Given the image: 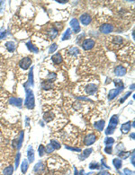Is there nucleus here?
I'll return each instance as SVG.
<instances>
[{
	"mask_svg": "<svg viewBox=\"0 0 135 175\" xmlns=\"http://www.w3.org/2000/svg\"><path fill=\"white\" fill-rule=\"evenodd\" d=\"M25 92H26V98L25 102H24V106L29 110H33L35 106V101H34V95L32 90L25 88Z\"/></svg>",
	"mask_w": 135,
	"mask_h": 175,
	"instance_id": "nucleus-1",
	"label": "nucleus"
},
{
	"mask_svg": "<svg viewBox=\"0 0 135 175\" xmlns=\"http://www.w3.org/2000/svg\"><path fill=\"white\" fill-rule=\"evenodd\" d=\"M32 62H33V60H32L31 58L25 57V58H24L23 59L20 60L19 66L21 67L22 69H24V70H27V69L30 67V66L32 65Z\"/></svg>",
	"mask_w": 135,
	"mask_h": 175,
	"instance_id": "nucleus-2",
	"label": "nucleus"
},
{
	"mask_svg": "<svg viewBox=\"0 0 135 175\" xmlns=\"http://www.w3.org/2000/svg\"><path fill=\"white\" fill-rule=\"evenodd\" d=\"M95 41L92 39H86L82 42V49L84 50H90L95 47Z\"/></svg>",
	"mask_w": 135,
	"mask_h": 175,
	"instance_id": "nucleus-3",
	"label": "nucleus"
},
{
	"mask_svg": "<svg viewBox=\"0 0 135 175\" xmlns=\"http://www.w3.org/2000/svg\"><path fill=\"white\" fill-rule=\"evenodd\" d=\"M69 24H70L71 28H72V30H73V31L75 33H78L80 31V25H79V22L78 21V19L73 18L70 21Z\"/></svg>",
	"mask_w": 135,
	"mask_h": 175,
	"instance_id": "nucleus-4",
	"label": "nucleus"
},
{
	"mask_svg": "<svg viewBox=\"0 0 135 175\" xmlns=\"http://www.w3.org/2000/svg\"><path fill=\"white\" fill-rule=\"evenodd\" d=\"M95 140H96V136L95 134H88L85 137L84 143H85L86 146H91L95 142Z\"/></svg>",
	"mask_w": 135,
	"mask_h": 175,
	"instance_id": "nucleus-5",
	"label": "nucleus"
},
{
	"mask_svg": "<svg viewBox=\"0 0 135 175\" xmlns=\"http://www.w3.org/2000/svg\"><path fill=\"white\" fill-rule=\"evenodd\" d=\"M114 31V26L112 24H103V25L100 26V31L102 33H104V34H107V33H110Z\"/></svg>",
	"mask_w": 135,
	"mask_h": 175,
	"instance_id": "nucleus-6",
	"label": "nucleus"
},
{
	"mask_svg": "<svg viewBox=\"0 0 135 175\" xmlns=\"http://www.w3.org/2000/svg\"><path fill=\"white\" fill-rule=\"evenodd\" d=\"M97 91V85L95 84H89V85L86 87V92L88 95H94Z\"/></svg>",
	"mask_w": 135,
	"mask_h": 175,
	"instance_id": "nucleus-7",
	"label": "nucleus"
},
{
	"mask_svg": "<svg viewBox=\"0 0 135 175\" xmlns=\"http://www.w3.org/2000/svg\"><path fill=\"white\" fill-rule=\"evenodd\" d=\"M91 21H92V18H91V16H90L88 13H85V14H81L80 22L83 25H88V24L91 23Z\"/></svg>",
	"mask_w": 135,
	"mask_h": 175,
	"instance_id": "nucleus-8",
	"label": "nucleus"
},
{
	"mask_svg": "<svg viewBox=\"0 0 135 175\" xmlns=\"http://www.w3.org/2000/svg\"><path fill=\"white\" fill-rule=\"evenodd\" d=\"M122 91H123V89L118 88V87L114 88V89H112L109 92V93H108V100H110V101H111V100H114Z\"/></svg>",
	"mask_w": 135,
	"mask_h": 175,
	"instance_id": "nucleus-9",
	"label": "nucleus"
},
{
	"mask_svg": "<svg viewBox=\"0 0 135 175\" xmlns=\"http://www.w3.org/2000/svg\"><path fill=\"white\" fill-rule=\"evenodd\" d=\"M114 74L117 76H123L126 74V68L123 66H117L114 68Z\"/></svg>",
	"mask_w": 135,
	"mask_h": 175,
	"instance_id": "nucleus-10",
	"label": "nucleus"
},
{
	"mask_svg": "<svg viewBox=\"0 0 135 175\" xmlns=\"http://www.w3.org/2000/svg\"><path fill=\"white\" fill-rule=\"evenodd\" d=\"M9 103L14 105L16 107H21L22 103H23V100L21 98H16V97H11L9 99Z\"/></svg>",
	"mask_w": 135,
	"mask_h": 175,
	"instance_id": "nucleus-11",
	"label": "nucleus"
},
{
	"mask_svg": "<svg viewBox=\"0 0 135 175\" xmlns=\"http://www.w3.org/2000/svg\"><path fill=\"white\" fill-rule=\"evenodd\" d=\"M58 33H59V30H58L56 27H51L50 30L48 31V34H49V37H50V40H54L56 37H57Z\"/></svg>",
	"mask_w": 135,
	"mask_h": 175,
	"instance_id": "nucleus-12",
	"label": "nucleus"
},
{
	"mask_svg": "<svg viewBox=\"0 0 135 175\" xmlns=\"http://www.w3.org/2000/svg\"><path fill=\"white\" fill-rule=\"evenodd\" d=\"M131 121H127V122H125V123H123V125H122L121 127V131L123 134H127V133L130 131L131 129Z\"/></svg>",
	"mask_w": 135,
	"mask_h": 175,
	"instance_id": "nucleus-13",
	"label": "nucleus"
},
{
	"mask_svg": "<svg viewBox=\"0 0 135 175\" xmlns=\"http://www.w3.org/2000/svg\"><path fill=\"white\" fill-rule=\"evenodd\" d=\"M51 60L54 62L55 64H60L62 60H63V58H62V56L60 53H56L51 57Z\"/></svg>",
	"mask_w": 135,
	"mask_h": 175,
	"instance_id": "nucleus-14",
	"label": "nucleus"
},
{
	"mask_svg": "<svg viewBox=\"0 0 135 175\" xmlns=\"http://www.w3.org/2000/svg\"><path fill=\"white\" fill-rule=\"evenodd\" d=\"M104 125H105V121L101 119V120H98L96 122H95V125L94 126H95V129H97L98 131H103V129L104 128Z\"/></svg>",
	"mask_w": 135,
	"mask_h": 175,
	"instance_id": "nucleus-15",
	"label": "nucleus"
},
{
	"mask_svg": "<svg viewBox=\"0 0 135 175\" xmlns=\"http://www.w3.org/2000/svg\"><path fill=\"white\" fill-rule=\"evenodd\" d=\"M27 156H28L30 163H33L34 161V152H33V146H31L28 147V150H27Z\"/></svg>",
	"mask_w": 135,
	"mask_h": 175,
	"instance_id": "nucleus-16",
	"label": "nucleus"
},
{
	"mask_svg": "<svg viewBox=\"0 0 135 175\" xmlns=\"http://www.w3.org/2000/svg\"><path fill=\"white\" fill-rule=\"evenodd\" d=\"M54 118V114L52 113V111H47L43 114V119H44L46 122H50Z\"/></svg>",
	"mask_w": 135,
	"mask_h": 175,
	"instance_id": "nucleus-17",
	"label": "nucleus"
},
{
	"mask_svg": "<svg viewBox=\"0 0 135 175\" xmlns=\"http://www.w3.org/2000/svg\"><path fill=\"white\" fill-rule=\"evenodd\" d=\"M119 123V116L118 115H114V116L110 118V121H109V125L110 126H113V127H117Z\"/></svg>",
	"mask_w": 135,
	"mask_h": 175,
	"instance_id": "nucleus-18",
	"label": "nucleus"
},
{
	"mask_svg": "<svg viewBox=\"0 0 135 175\" xmlns=\"http://www.w3.org/2000/svg\"><path fill=\"white\" fill-rule=\"evenodd\" d=\"M5 47H6L7 50L9 52H14L15 50V48H16V45L14 41H7L5 43Z\"/></svg>",
	"mask_w": 135,
	"mask_h": 175,
	"instance_id": "nucleus-19",
	"label": "nucleus"
},
{
	"mask_svg": "<svg viewBox=\"0 0 135 175\" xmlns=\"http://www.w3.org/2000/svg\"><path fill=\"white\" fill-rule=\"evenodd\" d=\"M26 46L28 48V50H30L31 52H33V53H38L39 52V49L36 46H34L31 41H28L26 42Z\"/></svg>",
	"mask_w": 135,
	"mask_h": 175,
	"instance_id": "nucleus-20",
	"label": "nucleus"
},
{
	"mask_svg": "<svg viewBox=\"0 0 135 175\" xmlns=\"http://www.w3.org/2000/svg\"><path fill=\"white\" fill-rule=\"evenodd\" d=\"M92 148H88V149H86V150H84L83 151V153L79 155V158L81 159V160H84V159H86V158H88V156L90 155V154L92 153Z\"/></svg>",
	"mask_w": 135,
	"mask_h": 175,
	"instance_id": "nucleus-21",
	"label": "nucleus"
},
{
	"mask_svg": "<svg viewBox=\"0 0 135 175\" xmlns=\"http://www.w3.org/2000/svg\"><path fill=\"white\" fill-rule=\"evenodd\" d=\"M27 85H29L30 86H33V68L31 67V70H30V73H29V79L27 84L24 85V86H26Z\"/></svg>",
	"mask_w": 135,
	"mask_h": 175,
	"instance_id": "nucleus-22",
	"label": "nucleus"
},
{
	"mask_svg": "<svg viewBox=\"0 0 135 175\" xmlns=\"http://www.w3.org/2000/svg\"><path fill=\"white\" fill-rule=\"evenodd\" d=\"M68 53H69V55H71V56H74V57H75V56L79 54L80 51H79V50H78L77 47H71L70 49L68 50Z\"/></svg>",
	"mask_w": 135,
	"mask_h": 175,
	"instance_id": "nucleus-23",
	"label": "nucleus"
},
{
	"mask_svg": "<svg viewBox=\"0 0 135 175\" xmlns=\"http://www.w3.org/2000/svg\"><path fill=\"white\" fill-rule=\"evenodd\" d=\"M43 170H44V164H43L42 162L37 163L35 165V167H34V171H35L36 173H41V172H43Z\"/></svg>",
	"mask_w": 135,
	"mask_h": 175,
	"instance_id": "nucleus-24",
	"label": "nucleus"
},
{
	"mask_svg": "<svg viewBox=\"0 0 135 175\" xmlns=\"http://www.w3.org/2000/svg\"><path fill=\"white\" fill-rule=\"evenodd\" d=\"M71 37V30L70 29H67V31L64 32V34L62 35V39L61 40H69Z\"/></svg>",
	"mask_w": 135,
	"mask_h": 175,
	"instance_id": "nucleus-25",
	"label": "nucleus"
},
{
	"mask_svg": "<svg viewBox=\"0 0 135 175\" xmlns=\"http://www.w3.org/2000/svg\"><path fill=\"white\" fill-rule=\"evenodd\" d=\"M13 172H14L13 166H8V167L4 169V171H3V175H12Z\"/></svg>",
	"mask_w": 135,
	"mask_h": 175,
	"instance_id": "nucleus-26",
	"label": "nucleus"
},
{
	"mask_svg": "<svg viewBox=\"0 0 135 175\" xmlns=\"http://www.w3.org/2000/svg\"><path fill=\"white\" fill-rule=\"evenodd\" d=\"M113 42L115 44V45H121L123 42V39L122 37H119V36H116L113 38Z\"/></svg>",
	"mask_w": 135,
	"mask_h": 175,
	"instance_id": "nucleus-27",
	"label": "nucleus"
},
{
	"mask_svg": "<svg viewBox=\"0 0 135 175\" xmlns=\"http://www.w3.org/2000/svg\"><path fill=\"white\" fill-rule=\"evenodd\" d=\"M113 163H114V165L115 166L116 169H120L122 168V165H123V163H122V160L121 159H114V161H113Z\"/></svg>",
	"mask_w": 135,
	"mask_h": 175,
	"instance_id": "nucleus-28",
	"label": "nucleus"
},
{
	"mask_svg": "<svg viewBox=\"0 0 135 175\" xmlns=\"http://www.w3.org/2000/svg\"><path fill=\"white\" fill-rule=\"evenodd\" d=\"M24 131H22L20 133V137H19V139H18V143H17V148L20 149L22 146V144H23V141H24Z\"/></svg>",
	"mask_w": 135,
	"mask_h": 175,
	"instance_id": "nucleus-29",
	"label": "nucleus"
},
{
	"mask_svg": "<svg viewBox=\"0 0 135 175\" xmlns=\"http://www.w3.org/2000/svg\"><path fill=\"white\" fill-rule=\"evenodd\" d=\"M131 154V152H124V151H121L118 154V156L122 159H126L127 157H129Z\"/></svg>",
	"mask_w": 135,
	"mask_h": 175,
	"instance_id": "nucleus-30",
	"label": "nucleus"
},
{
	"mask_svg": "<svg viewBox=\"0 0 135 175\" xmlns=\"http://www.w3.org/2000/svg\"><path fill=\"white\" fill-rule=\"evenodd\" d=\"M50 145H51L52 146H53V148L54 149H59L60 148V144H59V142H58L57 140L55 139H51L50 140Z\"/></svg>",
	"mask_w": 135,
	"mask_h": 175,
	"instance_id": "nucleus-31",
	"label": "nucleus"
},
{
	"mask_svg": "<svg viewBox=\"0 0 135 175\" xmlns=\"http://www.w3.org/2000/svg\"><path fill=\"white\" fill-rule=\"evenodd\" d=\"M42 88L44 89V90H49V89H51L52 88V85L51 83H49L47 81H45L42 84Z\"/></svg>",
	"mask_w": 135,
	"mask_h": 175,
	"instance_id": "nucleus-32",
	"label": "nucleus"
},
{
	"mask_svg": "<svg viewBox=\"0 0 135 175\" xmlns=\"http://www.w3.org/2000/svg\"><path fill=\"white\" fill-rule=\"evenodd\" d=\"M115 127H113V126H108V128L105 129V134L106 135H112L114 134V132L115 131Z\"/></svg>",
	"mask_w": 135,
	"mask_h": 175,
	"instance_id": "nucleus-33",
	"label": "nucleus"
},
{
	"mask_svg": "<svg viewBox=\"0 0 135 175\" xmlns=\"http://www.w3.org/2000/svg\"><path fill=\"white\" fill-rule=\"evenodd\" d=\"M114 85H115L117 87L121 88V89H123V88H124V85H123V81L120 80V79H115V80H114Z\"/></svg>",
	"mask_w": 135,
	"mask_h": 175,
	"instance_id": "nucleus-34",
	"label": "nucleus"
},
{
	"mask_svg": "<svg viewBox=\"0 0 135 175\" xmlns=\"http://www.w3.org/2000/svg\"><path fill=\"white\" fill-rule=\"evenodd\" d=\"M22 173H25L27 172V169H28V163L26 160H24L23 163H22Z\"/></svg>",
	"mask_w": 135,
	"mask_h": 175,
	"instance_id": "nucleus-35",
	"label": "nucleus"
},
{
	"mask_svg": "<svg viewBox=\"0 0 135 175\" xmlns=\"http://www.w3.org/2000/svg\"><path fill=\"white\" fill-rule=\"evenodd\" d=\"M104 142V145H106V146H112L114 143V139L113 137H105Z\"/></svg>",
	"mask_w": 135,
	"mask_h": 175,
	"instance_id": "nucleus-36",
	"label": "nucleus"
},
{
	"mask_svg": "<svg viewBox=\"0 0 135 175\" xmlns=\"http://www.w3.org/2000/svg\"><path fill=\"white\" fill-rule=\"evenodd\" d=\"M38 152H39V155L40 156L44 155V154L46 153V152H45V146H43V145H40V146H39V148H38Z\"/></svg>",
	"mask_w": 135,
	"mask_h": 175,
	"instance_id": "nucleus-37",
	"label": "nucleus"
},
{
	"mask_svg": "<svg viewBox=\"0 0 135 175\" xmlns=\"http://www.w3.org/2000/svg\"><path fill=\"white\" fill-rule=\"evenodd\" d=\"M56 77H57V76H56V74H55V73L50 74V75H49V76H48L47 82H49V83H52V82H53V81L56 79Z\"/></svg>",
	"mask_w": 135,
	"mask_h": 175,
	"instance_id": "nucleus-38",
	"label": "nucleus"
},
{
	"mask_svg": "<svg viewBox=\"0 0 135 175\" xmlns=\"http://www.w3.org/2000/svg\"><path fill=\"white\" fill-rule=\"evenodd\" d=\"M57 49H58L57 44L56 43H52L51 45H50V49H49V53H53V52H55L57 50Z\"/></svg>",
	"mask_w": 135,
	"mask_h": 175,
	"instance_id": "nucleus-39",
	"label": "nucleus"
},
{
	"mask_svg": "<svg viewBox=\"0 0 135 175\" xmlns=\"http://www.w3.org/2000/svg\"><path fill=\"white\" fill-rule=\"evenodd\" d=\"M54 148H53V146H52L50 144H49L47 146L45 147V152L47 153V154H50V153H52V152L54 151Z\"/></svg>",
	"mask_w": 135,
	"mask_h": 175,
	"instance_id": "nucleus-40",
	"label": "nucleus"
},
{
	"mask_svg": "<svg viewBox=\"0 0 135 175\" xmlns=\"http://www.w3.org/2000/svg\"><path fill=\"white\" fill-rule=\"evenodd\" d=\"M89 168L90 169H99L100 166H99V164H98L97 163H95V162H93V163H90Z\"/></svg>",
	"mask_w": 135,
	"mask_h": 175,
	"instance_id": "nucleus-41",
	"label": "nucleus"
},
{
	"mask_svg": "<svg viewBox=\"0 0 135 175\" xmlns=\"http://www.w3.org/2000/svg\"><path fill=\"white\" fill-rule=\"evenodd\" d=\"M104 153L105 154H112V151H113V147L111 146H105L104 147Z\"/></svg>",
	"mask_w": 135,
	"mask_h": 175,
	"instance_id": "nucleus-42",
	"label": "nucleus"
},
{
	"mask_svg": "<svg viewBox=\"0 0 135 175\" xmlns=\"http://www.w3.org/2000/svg\"><path fill=\"white\" fill-rule=\"evenodd\" d=\"M131 94H132V92H126V93H125V95H124V96H123V97H122L121 99H120V102H121V103H123V102H124V101H125V100L127 99V98H128V97H129V96H130Z\"/></svg>",
	"mask_w": 135,
	"mask_h": 175,
	"instance_id": "nucleus-43",
	"label": "nucleus"
},
{
	"mask_svg": "<svg viewBox=\"0 0 135 175\" xmlns=\"http://www.w3.org/2000/svg\"><path fill=\"white\" fill-rule=\"evenodd\" d=\"M66 149H69V150H71V151H75V152H81V149L80 148H77V147H71V146H66Z\"/></svg>",
	"mask_w": 135,
	"mask_h": 175,
	"instance_id": "nucleus-44",
	"label": "nucleus"
},
{
	"mask_svg": "<svg viewBox=\"0 0 135 175\" xmlns=\"http://www.w3.org/2000/svg\"><path fill=\"white\" fill-rule=\"evenodd\" d=\"M123 173H124V175H133L134 174V173L133 172H132L131 170H129V169H124V171H123Z\"/></svg>",
	"mask_w": 135,
	"mask_h": 175,
	"instance_id": "nucleus-45",
	"label": "nucleus"
},
{
	"mask_svg": "<svg viewBox=\"0 0 135 175\" xmlns=\"http://www.w3.org/2000/svg\"><path fill=\"white\" fill-rule=\"evenodd\" d=\"M20 153H17L16 154V159H15V167H18V165H19V160H20Z\"/></svg>",
	"mask_w": 135,
	"mask_h": 175,
	"instance_id": "nucleus-46",
	"label": "nucleus"
},
{
	"mask_svg": "<svg viewBox=\"0 0 135 175\" xmlns=\"http://www.w3.org/2000/svg\"><path fill=\"white\" fill-rule=\"evenodd\" d=\"M7 35V31H1V35H0V40H3V39L5 38V36Z\"/></svg>",
	"mask_w": 135,
	"mask_h": 175,
	"instance_id": "nucleus-47",
	"label": "nucleus"
},
{
	"mask_svg": "<svg viewBox=\"0 0 135 175\" xmlns=\"http://www.w3.org/2000/svg\"><path fill=\"white\" fill-rule=\"evenodd\" d=\"M74 175H83V171H79L78 172L77 169H75V174Z\"/></svg>",
	"mask_w": 135,
	"mask_h": 175,
	"instance_id": "nucleus-48",
	"label": "nucleus"
},
{
	"mask_svg": "<svg viewBox=\"0 0 135 175\" xmlns=\"http://www.w3.org/2000/svg\"><path fill=\"white\" fill-rule=\"evenodd\" d=\"M97 175H111L108 172H105V171H103V172H100Z\"/></svg>",
	"mask_w": 135,
	"mask_h": 175,
	"instance_id": "nucleus-49",
	"label": "nucleus"
},
{
	"mask_svg": "<svg viewBox=\"0 0 135 175\" xmlns=\"http://www.w3.org/2000/svg\"><path fill=\"white\" fill-rule=\"evenodd\" d=\"M131 138H132V139H134V137H135V134H134V132H133L132 133V134H131Z\"/></svg>",
	"mask_w": 135,
	"mask_h": 175,
	"instance_id": "nucleus-50",
	"label": "nucleus"
},
{
	"mask_svg": "<svg viewBox=\"0 0 135 175\" xmlns=\"http://www.w3.org/2000/svg\"><path fill=\"white\" fill-rule=\"evenodd\" d=\"M132 163L133 165H134V154H133V158H132Z\"/></svg>",
	"mask_w": 135,
	"mask_h": 175,
	"instance_id": "nucleus-51",
	"label": "nucleus"
},
{
	"mask_svg": "<svg viewBox=\"0 0 135 175\" xmlns=\"http://www.w3.org/2000/svg\"><path fill=\"white\" fill-rule=\"evenodd\" d=\"M58 3H60V4H65V3H67V1H57Z\"/></svg>",
	"mask_w": 135,
	"mask_h": 175,
	"instance_id": "nucleus-52",
	"label": "nucleus"
},
{
	"mask_svg": "<svg viewBox=\"0 0 135 175\" xmlns=\"http://www.w3.org/2000/svg\"><path fill=\"white\" fill-rule=\"evenodd\" d=\"M131 89H132V90H133V89H134V84H133V85H131Z\"/></svg>",
	"mask_w": 135,
	"mask_h": 175,
	"instance_id": "nucleus-53",
	"label": "nucleus"
}]
</instances>
